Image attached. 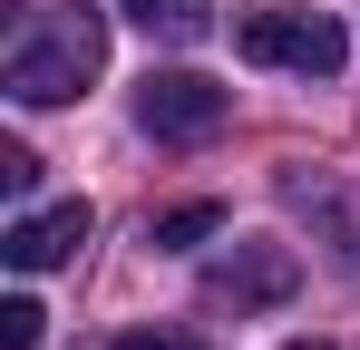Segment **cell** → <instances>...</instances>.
Instances as JSON below:
<instances>
[{"label":"cell","mask_w":360,"mask_h":350,"mask_svg":"<svg viewBox=\"0 0 360 350\" xmlns=\"http://www.w3.org/2000/svg\"><path fill=\"white\" fill-rule=\"evenodd\" d=\"M127 20H136V30H146V39H205V30H214V0H117Z\"/></svg>","instance_id":"cell-6"},{"label":"cell","mask_w":360,"mask_h":350,"mask_svg":"<svg viewBox=\"0 0 360 350\" xmlns=\"http://www.w3.org/2000/svg\"><path fill=\"white\" fill-rule=\"evenodd\" d=\"M39 331H49V311H39L30 292H10V302H0V350H39Z\"/></svg>","instance_id":"cell-8"},{"label":"cell","mask_w":360,"mask_h":350,"mask_svg":"<svg viewBox=\"0 0 360 350\" xmlns=\"http://www.w3.org/2000/svg\"><path fill=\"white\" fill-rule=\"evenodd\" d=\"M117 350H205V341H185V331H127Z\"/></svg>","instance_id":"cell-10"},{"label":"cell","mask_w":360,"mask_h":350,"mask_svg":"<svg viewBox=\"0 0 360 350\" xmlns=\"http://www.w3.org/2000/svg\"><path fill=\"white\" fill-rule=\"evenodd\" d=\"M30 185H39V156H30V146H20V136H0V195H10V205H20V195H30Z\"/></svg>","instance_id":"cell-9"},{"label":"cell","mask_w":360,"mask_h":350,"mask_svg":"<svg viewBox=\"0 0 360 350\" xmlns=\"http://www.w3.org/2000/svg\"><path fill=\"white\" fill-rule=\"evenodd\" d=\"M224 233V205H176V214H156L146 243H166V253H195V243H214Z\"/></svg>","instance_id":"cell-7"},{"label":"cell","mask_w":360,"mask_h":350,"mask_svg":"<svg viewBox=\"0 0 360 350\" xmlns=\"http://www.w3.org/2000/svg\"><path fill=\"white\" fill-rule=\"evenodd\" d=\"M283 350H331V341H283Z\"/></svg>","instance_id":"cell-11"},{"label":"cell","mask_w":360,"mask_h":350,"mask_svg":"<svg viewBox=\"0 0 360 350\" xmlns=\"http://www.w3.org/2000/svg\"><path fill=\"white\" fill-rule=\"evenodd\" d=\"M302 263L283 253V243H234L214 273H205V302L214 311H273V302H292Z\"/></svg>","instance_id":"cell-4"},{"label":"cell","mask_w":360,"mask_h":350,"mask_svg":"<svg viewBox=\"0 0 360 350\" xmlns=\"http://www.w3.org/2000/svg\"><path fill=\"white\" fill-rule=\"evenodd\" d=\"M224 88L214 78H195V68H146V88H136V127L156 136V146H195V136H214L224 127Z\"/></svg>","instance_id":"cell-2"},{"label":"cell","mask_w":360,"mask_h":350,"mask_svg":"<svg viewBox=\"0 0 360 350\" xmlns=\"http://www.w3.org/2000/svg\"><path fill=\"white\" fill-rule=\"evenodd\" d=\"M78 243H88V195H68V205H39V214H20V224L0 233L10 273H59Z\"/></svg>","instance_id":"cell-5"},{"label":"cell","mask_w":360,"mask_h":350,"mask_svg":"<svg viewBox=\"0 0 360 350\" xmlns=\"http://www.w3.org/2000/svg\"><path fill=\"white\" fill-rule=\"evenodd\" d=\"M234 49L253 68H302V78H331L341 68V30L321 20V10H253L234 30Z\"/></svg>","instance_id":"cell-3"},{"label":"cell","mask_w":360,"mask_h":350,"mask_svg":"<svg viewBox=\"0 0 360 350\" xmlns=\"http://www.w3.org/2000/svg\"><path fill=\"white\" fill-rule=\"evenodd\" d=\"M98 68H108V20H98L88 0H68V10H39V20L20 30L10 98H20V108H68V98H88Z\"/></svg>","instance_id":"cell-1"}]
</instances>
